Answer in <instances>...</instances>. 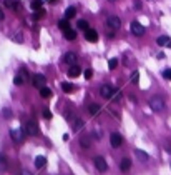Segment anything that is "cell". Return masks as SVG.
<instances>
[{
    "mask_svg": "<svg viewBox=\"0 0 171 175\" xmlns=\"http://www.w3.org/2000/svg\"><path fill=\"white\" fill-rule=\"evenodd\" d=\"M150 108L153 112H163L164 110V100L160 95H154L150 98Z\"/></svg>",
    "mask_w": 171,
    "mask_h": 175,
    "instance_id": "cell-1",
    "label": "cell"
},
{
    "mask_svg": "<svg viewBox=\"0 0 171 175\" xmlns=\"http://www.w3.org/2000/svg\"><path fill=\"white\" fill-rule=\"evenodd\" d=\"M115 92H116V89H115L113 85H108V83H105V85L100 87V95L103 97V98H113Z\"/></svg>",
    "mask_w": 171,
    "mask_h": 175,
    "instance_id": "cell-2",
    "label": "cell"
},
{
    "mask_svg": "<svg viewBox=\"0 0 171 175\" xmlns=\"http://www.w3.org/2000/svg\"><path fill=\"white\" fill-rule=\"evenodd\" d=\"M130 30H131V33L135 37H141V35H145V27H143L141 23H140V22H131V25H130Z\"/></svg>",
    "mask_w": 171,
    "mask_h": 175,
    "instance_id": "cell-3",
    "label": "cell"
},
{
    "mask_svg": "<svg viewBox=\"0 0 171 175\" xmlns=\"http://www.w3.org/2000/svg\"><path fill=\"white\" fill-rule=\"evenodd\" d=\"M25 132L28 135H38V125H37L35 120H27L25 122Z\"/></svg>",
    "mask_w": 171,
    "mask_h": 175,
    "instance_id": "cell-4",
    "label": "cell"
},
{
    "mask_svg": "<svg viewBox=\"0 0 171 175\" xmlns=\"http://www.w3.org/2000/svg\"><path fill=\"white\" fill-rule=\"evenodd\" d=\"M93 164H95V167H96V170H98V172H106V170H108L106 160H105L103 157H100V155L93 158Z\"/></svg>",
    "mask_w": 171,
    "mask_h": 175,
    "instance_id": "cell-5",
    "label": "cell"
},
{
    "mask_svg": "<svg viewBox=\"0 0 171 175\" xmlns=\"http://www.w3.org/2000/svg\"><path fill=\"white\" fill-rule=\"evenodd\" d=\"M106 25H108V29L118 30V29L121 27V20H120V17H116V15H110V17L106 18Z\"/></svg>",
    "mask_w": 171,
    "mask_h": 175,
    "instance_id": "cell-6",
    "label": "cell"
},
{
    "mask_svg": "<svg viewBox=\"0 0 171 175\" xmlns=\"http://www.w3.org/2000/svg\"><path fill=\"white\" fill-rule=\"evenodd\" d=\"M33 87H37V89H42V87H45V82H46V79H45V75H42V73H35L33 75Z\"/></svg>",
    "mask_w": 171,
    "mask_h": 175,
    "instance_id": "cell-7",
    "label": "cell"
},
{
    "mask_svg": "<svg viewBox=\"0 0 171 175\" xmlns=\"http://www.w3.org/2000/svg\"><path fill=\"white\" fill-rule=\"evenodd\" d=\"M62 60H63L65 64H68V65H75L76 62H78V55L73 54V52H68V54L63 55V58H62Z\"/></svg>",
    "mask_w": 171,
    "mask_h": 175,
    "instance_id": "cell-8",
    "label": "cell"
},
{
    "mask_svg": "<svg viewBox=\"0 0 171 175\" xmlns=\"http://www.w3.org/2000/svg\"><path fill=\"white\" fill-rule=\"evenodd\" d=\"M110 142H111V147H120L121 143H123V137H121V133H118V132H115V133H111L110 135Z\"/></svg>",
    "mask_w": 171,
    "mask_h": 175,
    "instance_id": "cell-9",
    "label": "cell"
},
{
    "mask_svg": "<svg viewBox=\"0 0 171 175\" xmlns=\"http://www.w3.org/2000/svg\"><path fill=\"white\" fill-rule=\"evenodd\" d=\"M85 39L88 40V42L95 43L96 40H98V32H96L95 29H88V30H85Z\"/></svg>",
    "mask_w": 171,
    "mask_h": 175,
    "instance_id": "cell-10",
    "label": "cell"
},
{
    "mask_svg": "<svg viewBox=\"0 0 171 175\" xmlns=\"http://www.w3.org/2000/svg\"><path fill=\"white\" fill-rule=\"evenodd\" d=\"M67 73H68V77H71V79H76L80 73H82V68L78 67V65H70V68L67 70Z\"/></svg>",
    "mask_w": 171,
    "mask_h": 175,
    "instance_id": "cell-11",
    "label": "cell"
},
{
    "mask_svg": "<svg viewBox=\"0 0 171 175\" xmlns=\"http://www.w3.org/2000/svg\"><path fill=\"white\" fill-rule=\"evenodd\" d=\"M10 135H12V139H14L17 143L23 142V132H22L20 129H14V130H10Z\"/></svg>",
    "mask_w": 171,
    "mask_h": 175,
    "instance_id": "cell-12",
    "label": "cell"
},
{
    "mask_svg": "<svg viewBox=\"0 0 171 175\" xmlns=\"http://www.w3.org/2000/svg\"><path fill=\"white\" fill-rule=\"evenodd\" d=\"M156 43H158L160 47H170V48H171V39H170V37H166V35L158 37V39H156Z\"/></svg>",
    "mask_w": 171,
    "mask_h": 175,
    "instance_id": "cell-13",
    "label": "cell"
},
{
    "mask_svg": "<svg viewBox=\"0 0 171 175\" xmlns=\"http://www.w3.org/2000/svg\"><path fill=\"white\" fill-rule=\"evenodd\" d=\"M80 145H82V148H90L92 147V135H82Z\"/></svg>",
    "mask_w": 171,
    "mask_h": 175,
    "instance_id": "cell-14",
    "label": "cell"
},
{
    "mask_svg": "<svg viewBox=\"0 0 171 175\" xmlns=\"http://www.w3.org/2000/svg\"><path fill=\"white\" fill-rule=\"evenodd\" d=\"M4 5L7 8H10V10H18V7H20V4H18L17 0H4Z\"/></svg>",
    "mask_w": 171,
    "mask_h": 175,
    "instance_id": "cell-15",
    "label": "cell"
},
{
    "mask_svg": "<svg viewBox=\"0 0 171 175\" xmlns=\"http://www.w3.org/2000/svg\"><path fill=\"white\" fill-rule=\"evenodd\" d=\"M120 168L123 172H128L130 168H131V160H130V158H123V160L120 162Z\"/></svg>",
    "mask_w": 171,
    "mask_h": 175,
    "instance_id": "cell-16",
    "label": "cell"
},
{
    "mask_svg": "<svg viewBox=\"0 0 171 175\" xmlns=\"http://www.w3.org/2000/svg\"><path fill=\"white\" fill-rule=\"evenodd\" d=\"M46 165V157H43V155H38V157L35 158V167L37 168H43Z\"/></svg>",
    "mask_w": 171,
    "mask_h": 175,
    "instance_id": "cell-17",
    "label": "cell"
},
{
    "mask_svg": "<svg viewBox=\"0 0 171 175\" xmlns=\"http://www.w3.org/2000/svg\"><path fill=\"white\" fill-rule=\"evenodd\" d=\"M63 35H65V39H67V40H75L76 39V32H75V30H71V29L63 30Z\"/></svg>",
    "mask_w": 171,
    "mask_h": 175,
    "instance_id": "cell-18",
    "label": "cell"
},
{
    "mask_svg": "<svg viewBox=\"0 0 171 175\" xmlns=\"http://www.w3.org/2000/svg\"><path fill=\"white\" fill-rule=\"evenodd\" d=\"M100 105H98V104H90L88 105V112H90V114H92V115H96V114H100Z\"/></svg>",
    "mask_w": 171,
    "mask_h": 175,
    "instance_id": "cell-19",
    "label": "cell"
},
{
    "mask_svg": "<svg viewBox=\"0 0 171 175\" xmlns=\"http://www.w3.org/2000/svg\"><path fill=\"white\" fill-rule=\"evenodd\" d=\"M75 15H76L75 7H68L67 10H65V18H68V20H70V18H73Z\"/></svg>",
    "mask_w": 171,
    "mask_h": 175,
    "instance_id": "cell-20",
    "label": "cell"
},
{
    "mask_svg": "<svg viewBox=\"0 0 171 175\" xmlns=\"http://www.w3.org/2000/svg\"><path fill=\"white\" fill-rule=\"evenodd\" d=\"M40 95H42L43 98H50L53 93H52V90H50V89H46V87H42V89H40Z\"/></svg>",
    "mask_w": 171,
    "mask_h": 175,
    "instance_id": "cell-21",
    "label": "cell"
},
{
    "mask_svg": "<svg viewBox=\"0 0 171 175\" xmlns=\"http://www.w3.org/2000/svg\"><path fill=\"white\" fill-rule=\"evenodd\" d=\"M83 125H85V122L82 120V118H75V123H73V130L75 132H78V130L83 129Z\"/></svg>",
    "mask_w": 171,
    "mask_h": 175,
    "instance_id": "cell-22",
    "label": "cell"
},
{
    "mask_svg": "<svg viewBox=\"0 0 171 175\" xmlns=\"http://www.w3.org/2000/svg\"><path fill=\"white\" fill-rule=\"evenodd\" d=\"M30 7H32V10H40V8H43V2L42 0H33L32 4H30Z\"/></svg>",
    "mask_w": 171,
    "mask_h": 175,
    "instance_id": "cell-23",
    "label": "cell"
},
{
    "mask_svg": "<svg viewBox=\"0 0 171 175\" xmlns=\"http://www.w3.org/2000/svg\"><path fill=\"white\" fill-rule=\"evenodd\" d=\"M135 154H136V157H138V158H141L143 162H148V154H145L143 150L136 148V150H135Z\"/></svg>",
    "mask_w": 171,
    "mask_h": 175,
    "instance_id": "cell-24",
    "label": "cell"
},
{
    "mask_svg": "<svg viewBox=\"0 0 171 175\" xmlns=\"http://www.w3.org/2000/svg\"><path fill=\"white\" fill-rule=\"evenodd\" d=\"M62 90H63L65 93H68V92H73L75 87L71 85V83H68V82H63V83H62Z\"/></svg>",
    "mask_w": 171,
    "mask_h": 175,
    "instance_id": "cell-25",
    "label": "cell"
},
{
    "mask_svg": "<svg viewBox=\"0 0 171 175\" xmlns=\"http://www.w3.org/2000/svg\"><path fill=\"white\" fill-rule=\"evenodd\" d=\"M76 27H78L80 30H83V32L90 29V25H88V22H86V20H78V23H76Z\"/></svg>",
    "mask_w": 171,
    "mask_h": 175,
    "instance_id": "cell-26",
    "label": "cell"
},
{
    "mask_svg": "<svg viewBox=\"0 0 171 175\" xmlns=\"http://www.w3.org/2000/svg\"><path fill=\"white\" fill-rule=\"evenodd\" d=\"M23 79H25V72H22L20 75H17L14 79V83L15 85H22V83H23Z\"/></svg>",
    "mask_w": 171,
    "mask_h": 175,
    "instance_id": "cell-27",
    "label": "cell"
},
{
    "mask_svg": "<svg viewBox=\"0 0 171 175\" xmlns=\"http://www.w3.org/2000/svg\"><path fill=\"white\" fill-rule=\"evenodd\" d=\"M58 27H60L62 30H68L70 29V23H68V18H63V20L58 22Z\"/></svg>",
    "mask_w": 171,
    "mask_h": 175,
    "instance_id": "cell-28",
    "label": "cell"
},
{
    "mask_svg": "<svg viewBox=\"0 0 171 175\" xmlns=\"http://www.w3.org/2000/svg\"><path fill=\"white\" fill-rule=\"evenodd\" d=\"M108 67H110L111 70H115V68L118 67V58H110V60H108Z\"/></svg>",
    "mask_w": 171,
    "mask_h": 175,
    "instance_id": "cell-29",
    "label": "cell"
},
{
    "mask_svg": "<svg viewBox=\"0 0 171 175\" xmlns=\"http://www.w3.org/2000/svg\"><path fill=\"white\" fill-rule=\"evenodd\" d=\"M5 168H7V158L4 155H0V172L5 170Z\"/></svg>",
    "mask_w": 171,
    "mask_h": 175,
    "instance_id": "cell-30",
    "label": "cell"
},
{
    "mask_svg": "<svg viewBox=\"0 0 171 175\" xmlns=\"http://www.w3.org/2000/svg\"><path fill=\"white\" fill-rule=\"evenodd\" d=\"M45 14H46V12H45V10H43V8H40V10H37V12H35V15H33V17H35V18H37V20H38V18H42V17H45Z\"/></svg>",
    "mask_w": 171,
    "mask_h": 175,
    "instance_id": "cell-31",
    "label": "cell"
},
{
    "mask_svg": "<svg viewBox=\"0 0 171 175\" xmlns=\"http://www.w3.org/2000/svg\"><path fill=\"white\" fill-rule=\"evenodd\" d=\"M138 79H140V73L135 70V72L131 73V83H138Z\"/></svg>",
    "mask_w": 171,
    "mask_h": 175,
    "instance_id": "cell-32",
    "label": "cell"
},
{
    "mask_svg": "<svg viewBox=\"0 0 171 175\" xmlns=\"http://www.w3.org/2000/svg\"><path fill=\"white\" fill-rule=\"evenodd\" d=\"M83 75H85V79H86V80H90V79L93 77V70H92V68H86Z\"/></svg>",
    "mask_w": 171,
    "mask_h": 175,
    "instance_id": "cell-33",
    "label": "cell"
},
{
    "mask_svg": "<svg viewBox=\"0 0 171 175\" xmlns=\"http://www.w3.org/2000/svg\"><path fill=\"white\" fill-rule=\"evenodd\" d=\"M14 40H15L17 43H22V42H23V37H22V33H20V32L15 33V35H14Z\"/></svg>",
    "mask_w": 171,
    "mask_h": 175,
    "instance_id": "cell-34",
    "label": "cell"
},
{
    "mask_svg": "<svg viewBox=\"0 0 171 175\" xmlns=\"http://www.w3.org/2000/svg\"><path fill=\"white\" fill-rule=\"evenodd\" d=\"M2 115H4L5 118H10L12 117V110L10 108H4V110H2Z\"/></svg>",
    "mask_w": 171,
    "mask_h": 175,
    "instance_id": "cell-35",
    "label": "cell"
},
{
    "mask_svg": "<svg viewBox=\"0 0 171 175\" xmlns=\"http://www.w3.org/2000/svg\"><path fill=\"white\" fill-rule=\"evenodd\" d=\"M163 77L168 79V80H171V68H166V70L163 72Z\"/></svg>",
    "mask_w": 171,
    "mask_h": 175,
    "instance_id": "cell-36",
    "label": "cell"
},
{
    "mask_svg": "<svg viewBox=\"0 0 171 175\" xmlns=\"http://www.w3.org/2000/svg\"><path fill=\"white\" fill-rule=\"evenodd\" d=\"M108 114H111V115H113V117H115V118H118V120H120V118H121V117H120V115H118V114H116V112H115V110H113V108H108Z\"/></svg>",
    "mask_w": 171,
    "mask_h": 175,
    "instance_id": "cell-37",
    "label": "cell"
},
{
    "mask_svg": "<svg viewBox=\"0 0 171 175\" xmlns=\"http://www.w3.org/2000/svg\"><path fill=\"white\" fill-rule=\"evenodd\" d=\"M43 117L50 120V118H52V112H50V110H43Z\"/></svg>",
    "mask_w": 171,
    "mask_h": 175,
    "instance_id": "cell-38",
    "label": "cell"
},
{
    "mask_svg": "<svg viewBox=\"0 0 171 175\" xmlns=\"http://www.w3.org/2000/svg\"><path fill=\"white\" fill-rule=\"evenodd\" d=\"M135 8H141V2H140V0H135Z\"/></svg>",
    "mask_w": 171,
    "mask_h": 175,
    "instance_id": "cell-39",
    "label": "cell"
},
{
    "mask_svg": "<svg viewBox=\"0 0 171 175\" xmlns=\"http://www.w3.org/2000/svg\"><path fill=\"white\" fill-rule=\"evenodd\" d=\"M5 20V14H4V10L0 8V22H4Z\"/></svg>",
    "mask_w": 171,
    "mask_h": 175,
    "instance_id": "cell-40",
    "label": "cell"
},
{
    "mask_svg": "<svg viewBox=\"0 0 171 175\" xmlns=\"http://www.w3.org/2000/svg\"><path fill=\"white\" fill-rule=\"evenodd\" d=\"M22 175H32L28 170H22Z\"/></svg>",
    "mask_w": 171,
    "mask_h": 175,
    "instance_id": "cell-41",
    "label": "cell"
},
{
    "mask_svg": "<svg viewBox=\"0 0 171 175\" xmlns=\"http://www.w3.org/2000/svg\"><path fill=\"white\" fill-rule=\"evenodd\" d=\"M45 2H48V4H55V2H58V0H45Z\"/></svg>",
    "mask_w": 171,
    "mask_h": 175,
    "instance_id": "cell-42",
    "label": "cell"
},
{
    "mask_svg": "<svg viewBox=\"0 0 171 175\" xmlns=\"http://www.w3.org/2000/svg\"><path fill=\"white\" fill-rule=\"evenodd\" d=\"M108 2H116V0H108Z\"/></svg>",
    "mask_w": 171,
    "mask_h": 175,
    "instance_id": "cell-43",
    "label": "cell"
}]
</instances>
